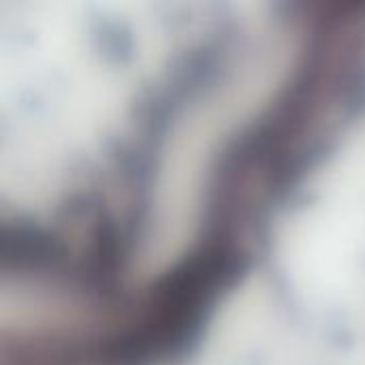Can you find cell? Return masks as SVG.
<instances>
[{
	"instance_id": "obj_1",
	"label": "cell",
	"mask_w": 365,
	"mask_h": 365,
	"mask_svg": "<svg viewBox=\"0 0 365 365\" xmlns=\"http://www.w3.org/2000/svg\"><path fill=\"white\" fill-rule=\"evenodd\" d=\"M13 257H15V263H17V276H19V278H28V276H32V274H28V272H24V269H21V263H19V255H17V248H15ZM32 278H36V276H32ZM38 280H41V278H38ZM41 282H43V284H47L45 280H41ZM49 287H51V284H49ZM51 289H53V291H56L58 295H68V293H64V291H60V289H56V287H51ZM73 299H75V302H83V299H77V297H73ZM83 304H90V308H92L94 312H105V310H107V312H111V310H118L120 306H124V302H120V304H107V306H101V304H92V302H83Z\"/></svg>"
}]
</instances>
